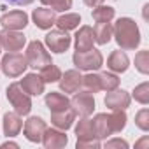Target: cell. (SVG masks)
<instances>
[{"instance_id":"cell-15","label":"cell","mask_w":149,"mask_h":149,"mask_svg":"<svg viewBox=\"0 0 149 149\" xmlns=\"http://www.w3.org/2000/svg\"><path fill=\"white\" fill-rule=\"evenodd\" d=\"M76 116H77V114L74 112V109L68 107V109H65V111L51 112V123H53L54 128L67 132V130L74 125V121H76Z\"/></svg>"},{"instance_id":"cell-11","label":"cell","mask_w":149,"mask_h":149,"mask_svg":"<svg viewBox=\"0 0 149 149\" xmlns=\"http://www.w3.org/2000/svg\"><path fill=\"white\" fill-rule=\"evenodd\" d=\"M58 83L63 93H77L83 88V76L79 70H67Z\"/></svg>"},{"instance_id":"cell-16","label":"cell","mask_w":149,"mask_h":149,"mask_svg":"<svg viewBox=\"0 0 149 149\" xmlns=\"http://www.w3.org/2000/svg\"><path fill=\"white\" fill-rule=\"evenodd\" d=\"M2 128H4V135L6 137H16L21 128H23V121L19 118V114L14 112H6L4 114V121H2Z\"/></svg>"},{"instance_id":"cell-36","label":"cell","mask_w":149,"mask_h":149,"mask_svg":"<svg viewBox=\"0 0 149 149\" xmlns=\"http://www.w3.org/2000/svg\"><path fill=\"white\" fill-rule=\"evenodd\" d=\"M6 2L11 6H30L33 0H6Z\"/></svg>"},{"instance_id":"cell-34","label":"cell","mask_w":149,"mask_h":149,"mask_svg":"<svg viewBox=\"0 0 149 149\" xmlns=\"http://www.w3.org/2000/svg\"><path fill=\"white\" fill-rule=\"evenodd\" d=\"M77 149H98L100 147V140H88V142H79L77 140Z\"/></svg>"},{"instance_id":"cell-3","label":"cell","mask_w":149,"mask_h":149,"mask_svg":"<svg viewBox=\"0 0 149 149\" xmlns=\"http://www.w3.org/2000/svg\"><path fill=\"white\" fill-rule=\"evenodd\" d=\"M72 61L77 70H98L104 65V56L98 49H90V51H76L72 56Z\"/></svg>"},{"instance_id":"cell-17","label":"cell","mask_w":149,"mask_h":149,"mask_svg":"<svg viewBox=\"0 0 149 149\" xmlns=\"http://www.w3.org/2000/svg\"><path fill=\"white\" fill-rule=\"evenodd\" d=\"M32 19H33V23H35L37 28H40V30H49V28L54 25L56 16H54V13H53L51 9L39 7V9H35V11L32 13Z\"/></svg>"},{"instance_id":"cell-13","label":"cell","mask_w":149,"mask_h":149,"mask_svg":"<svg viewBox=\"0 0 149 149\" xmlns=\"http://www.w3.org/2000/svg\"><path fill=\"white\" fill-rule=\"evenodd\" d=\"M46 149H61L68 144V139L67 135L63 133V130H58V128H46L44 135H42V140Z\"/></svg>"},{"instance_id":"cell-2","label":"cell","mask_w":149,"mask_h":149,"mask_svg":"<svg viewBox=\"0 0 149 149\" xmlns=\"http://www.w3.org/2000/svg\"><path fill=\"white\" fill-rule=\"evenodd\" d=\"M6 95H7V100L11 102V105L14 107V111H16L19 116L30 114V111H32V100H30V95H26V93L23 91V88L19 86V83L9 84Z\"/></svg>"},{"instance_id":"cell-30","label":"cell","mask_w":149,"mask_h":149,"mask_svg":"<svg viewBox=\"0 0 149 149\" xmlns=\"http://www.w3.org/2000/svg\"><path fill=\"white\" fill-rule=\"evenodd\" d=\"M135 68L140 74H149V51H139L135 56Z\"/></svg>"},{"instance_id":"cell-10","label":"cell","mask_w":149,"mask_h":149,"mask_svg":"<svg viewBox=\"0 0 149 149\" xmlns=\"http://www.w3.org/2000/svg\"><path fill=\"white\" fill-rule=\"evenodd\" d=\"M105 105L111 109V111H125L130 107V102H132V97L128 91L125 90H112V91H107V97H105Z\"/></svg>"},{"instance_id":"cell-22","label":"cell","mask_w":149,"mask_h":149,"mask_svg":"<svg viewBox=\"0 0 149 149\" xmlns=\"http://www.w3.org/2000/svg\"><path fill=\"white\" fill-rule=\"evenodd\" d=\"M76 135H77V140L79 142H88V140H97V135H95V130H93V123L91 119L88 118H83L77 126H76ZM100 140V139H98Z\"/></svg>"},{"instance_id":"cell-27","label":"cell","mask_w":149,"mask_h":149,"mask_svg":"<svg viewBox=\"0 0 149 149\" xmlns=\"http://www.w3.org/2000/svg\"><path fill=\"white\" fill-rule=\"evenodd\" d=\"M40 77H42L44 83H56V81H60V77H61V70H60L56 65L49 63V65H46L44 68H40Z\"/></svg>"},{"instance_id":"cell-1","label":"cell","mask_w":149,"mask_h":149,"mask_svg":"<svg viewBox=\"0 0 149 149\" xmlns=\"http://www.w3.org/2000/svg\"><path fill=\"white\" fill-rule=\"evenodd\" d=\"M112 37L123 51H132L140 44V32L132 18H119L112 26Z\"/></svg>"},{"instance_id":"cell-18","label":"cell","mask_w":149,"mask_h":149,"mask_svg":"<svg viewBox=\"0 0 149 149\" xmlns=\"http://www.w3.org/2000/svg\"><path fill=\"white\" fill-rule=\"evenodd\" d=\"M93 42H95L93 28L88 25L81 26L76 33V51H90L93 49Z\"/></svg>"},{"instance_id":"cell-33","label":"cell","mask_w":149,"mask_h":149,"mask_svg":"<svg viewBox=\"0 0 149 149\" xmlns=\"http://www.w3.org/2000/svg\"><path fill=\"white\" fill-rule=\"evenodd\" d=\"M135 125L142 130V132H147L149 130V111L147 109H142L137 112L135 116Z\"/></svg>"},{"instance_id":"cell-23","label":"cell","mask_w":149,"mask_h":149,"mask_svg":"<svg viewBox=\"0 0 149 149\" xmlns=\"http://www.w3.org/2000/svg\"><path fill=\"white\" fill-rule=\"evenodd\" d=\"M93 37H95V42L100 44V46L109 44L111 37H112V25H111V21H107V23H97V26L93 28Z\"/></svg>"},{"instance_id":"cell-29","label":"cell","mask_w":149,"mask_h":149,"mask_svg":"<svg viewBox=\"0 0 149 149\" xmlns=\"http://www.w3.org/2000/svg\"><path fill=\"white\" fill-rule=\"evenodd\" d=\"M83 86L90 93H98L102 90V86H100V74H86V76H83Z\"/></svg>"},{"instance_id":"cell-35","label":"cell","mask_w":149,"mask_h":149,"mask_svg":"<svg viewBox=\"0 0 149 149\" xmlns=\"http://www.w3.org/2000/svg\"><path fill=\"white\" fill-rule=\"evenodd\" d=\"M105 147H109V149H112V147H123V149H126L128 147V142L126 140H121V139H112V140H109L105 144Z\"/></svg>"},{"instance_id":"cell-21","label":"cell","mask_w":149,"mask_h":149,"mask_svg":"<svg viewBox=\"0 0 149 149\" xmlns=\"http://www.w3.org/2000/svg\"><path fill=\"white\" fill-rule=\"evenodd\" d=\"M46 105H47V109L51 112H58V111L68 109L70 107V100L65 95L58 93V91H51V93L46 95Z\"/></svg>"},{"instance_id":"cell-20","label":"cell","mask_w":149,"mask_h":149,"mask_svg":"<svg viewBox=\"0 0 149 149\" xmlns=\"http://www.w3.org/2000/svg\"><path fill=\"white\" fill-rule=\"evenodd\" d=\"M93 130H95V135L97 139H107L112 135V130H111V121H109V114H97L93 119Z\"/></svg>"},{"instance_id":"cell-12","label":"cell","mask_w":149,"mask_h":149,"mask_svg":"<svg viewBox=\"0 0 149 149\" xmlns=\"http://www.w3.org/2000/svg\"><path fill=\"white\" fill-rule=\"evenodd\" d=\"M0 25L6 30H23L28 25V16L25 11H11L0 18Z\"/></svg>"},{"instance_id":"cell-8","label":"cell","mask_w":149,"mask_h":149,"mask_svg":"<svg viewBox=\"0 0 149 149\" xmlns=\"http://www.w3.org/2000/svg\"><path fill=\"white\" fill-rule=\"evenodd\" d=\"M72 44V39L70 35L65 32V30H51L47 35H46V46L49 47V51L53 53H65Z\"/></svg>"},{"instance_id":"cell-14","label":"cell","mask_w":149,"mask_h":149,"mask_svg":"<svg viewBox=\"0 0 149 149\" xmlns=\"http://www.w3.org/2000/svg\"><path fill=\"white\" fill-rule=\"evenodd\" d=\"M19 86L23 88V91L30 97H39L44 93V88H46V83L42 81L40 76L37 74H26V76L21 79Z\"/></svg>"},{"instance_id":"cell-19","label":"cell","mask_w":149,"mask_h":149,"mask_svg":"<svg viewBox=\"0 0 149 149\" xmlns=\"http://www.w3.org/2000/svg\"><path fill=\"white\" fill-rule=\"evenodd\" d=\"M130 67V60L126 56L125 51H112L111 56L107 58V68L116 72V74H123L126 72Z\"/></svg>"},{"instance_id":"cell-6","label":"cell","mask_w":149,"mask_h":149,"mask_svg":"<svg viewBox=\"0 0 149 149\" xmlns=\"http://www.w3.org/2000/svg\"><path fill=\"white\" fill-rule=\"evenodd\" d=\"M70 107L74 109V112L79 114L81 118H88L95 111V98H93V95L90 91L74 93V97L70 100Z\"/></svg>"},{"instance_id":"cell-25","label":"cell","mask_w":149,"mask_h":149,"mask_svg":"<svg viewBox=\"0 0 149 149\" xmlns=\"http://www.w3.org/2000/svg\"><path fill=\"white\" fill-rule=\"evenodd\" d=\"M114 14H116V11H114V7H111V6H97V7H93V19H95L97 23L112 21Z\"/></svg>"},{"instance_id":"cell-4","label":"cell","mask_w":149,"mask_h":149,"mask_svg":"<svg viewBox=\"0 0 149 149\" xmlns=\"http://www.w3.org/2000/svg\"><path fill=\"white\" fill-rule=\"evenodd\" d=\"M25 58H26L28 67H32V68H44L46 65L53 63V61H51V54L46 51L44 44L39 42V40H32V42L28 44Z\"/></svg>"},{"instance_id":"cell-32","label":"cell","mask_w":149,"mask_h":149,"mask_svg":"<svg viewBox=\"0 0 149 149\" xmlns=\"http://www.w3.org/2000/svg\"><path fill=\"white\" fill-rule=\"evenodd\" d=\"M44 6H49L53 11L58 13H67L72 7V0H40Z\"/></svg>"},{"instance_id":"cell-31","label":"cell","mask_w":149,"mask_h":149,"mask_svg":"<svg viewBox=\"0 0 149 149\" xmlns=\"http://www.w3.org/2000/svg\"><path fill=\"white\" fill-rule=\"evenodd\" d=\"M133 98H135L139 104L147 105V104H149V83L139 84V86L133 90Z\"/></svg>"},{"instance_id":"cell-40","label":"cell","mask_w":149,"mask_h":149,"mask_svg":"<svg viewBox=\"0 0 149 149\" xmlns=\"http://www.w3.org/2000/svg\"><path fill=\"white\" fill-rule=\"evenodd\" d=\"M0 53H2V51H0Z\"/></svg>"},{"instance_id":"cell-37","label":"cell","mask_w":149,"mask_h":149,"mask_svg":"<svg viewBox=\"0 0 149 149\" xmlns=\"http://www.w3.org/2000/svg\"><path fill=\"white\" fill-rule=\"evenodd\" d=\"M83 2L88 6V7H97V6H102L104 0H83Z\"/></svg>"},{"instance_id":"cell-28","label":"cell","mask_w":149,"mask_h":149,"mask_svg":"<svg viewBox=\"0 0 149 149\" xmlns=\"http://www.w3.org/2000/svg\"><path fill=\"white\" fill-rule=\"evenodd\" d=\"M100 86L104 91H112V90L119 88V77L111 72H102L100 74Z\"/></svg>"},{"instance_id":"cell-26","label":"cell","mask_w":149,"mask_h":149,"mask_svg":"<svg viewBox=\"0 0 149 149\" xmlns=\"http://www.w3.org/2000/svg\"><path fill=\"white\" fill-rule=\"evenodd\" d=\"M109 121H111V130L112 133H119L125 126H126V114L125 111H112V114H109Z\"/></svg>"},{"instance_id":"cell-5","label":"cell","mask_w":149,"mask_h":149,"mask_svg":"<svg viewBox=\"0 0 149 149\" xmlns=\"http://www.w3.org/2000/svg\"><path fill=\"white\" fill-rule=\"evenodd\" d=\"M28 63H26V58L19 53H7L4 54L2 61H0V68L6 74L7 77H19L23 76V72L26 70Z\"/></svg>"},{"instance_id":"cell-39","label":"cell","mask_w":149,"mask_h":149,"mask_svg":"<svg viewBox=\"0 0 149 149\" xmlns=\"http://www.w3.org/2000/svg\"><path fill=\"white\" fill-rule=\"evenodd\" d=\"M147 142H149V139H147V137H144L140 142H137V144H135V147H144V146H147Z\"/></svg>"},{"instance_id":"cell-24","label":"cell","mask_w":149,"mask_h":149,"mask_svg":"<svg viewBox=\"0 0 149 149\" xmlns=\"http://www.w3.org/2000/svg\"><path fill=\"white\" fill-rule=\"evenodd\" d=\"M79 23H81V16L76 14V13H65L63 16L56 18V21H54V25H56L60 30H65V32L76 30V28L79 26Z\"/></svg>"},{"instance_id":"cell-9","label":"cell","mask_w":149,"mask_h":149,"mask_svg":"<svg viewBox=\"0 0 149 149\" xmlns=\"http://www.w3.org/2000/svg\"><path fill=\"white\" fill-rule=\"evenodd\" d=\"M46 121L42 118H37V116H32L25 121V128H23V135L26 137V140L30 142H35L39 144L42 140V135L46 132Z\"/></svg>"},{"instance_id":"cell-38","label":"cell","mask_w":149,"mask_h":149,"mask_svg":"<svg viewBox=\"0 0 149 149\" xmlns=\"http://www.w3.org/2000/svg\"><path fill=\"white\" fill-rule=\"evenodd\" d=\"M0 147H2V149H6V147H14V149H18L19 146H18L16 142H4L2 146H0Z\"/></svg>"},{"instance_id":"cell-7","label":"cell","mask_w":149,"mask_h":149,"mask_svg":"<svg viewBox=\"0 0 149 149\" xmlns=\"http://www.w3.org/2000/svg\"><path fill=\"white\" fill-rule=\"evenodd\" d=\"M26 44V37L18 30H2L0 32V47H4L9 53H18Z\"/></svg>"}]
</instances>
